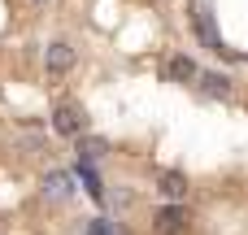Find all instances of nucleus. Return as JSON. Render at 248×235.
<instances>
[{
	"mask_svg": "<svg viewBox=\"0 0 248 235\" xmlns=\"http://www.w3.org/2000/svg\"><path fill=\"white\" fill-rule=\"evenodd\" d=\"M52 131H57V135H70V140H78V135L87 131V109H83V105H74V100L57 105V109H52Z\"/></svg>",
	"mask_w": 248,
	"mask_h": 235,
	"instance_id": "nucleus-1",
	"label": "nucleus"
},
{
	"mask_svg": "<svg viewBox=\"0 0 248 235\" xmlns=\"http://www.w3.org/2000/svg\"><path fill=\"white\" fill-rule=\"evenodd\" d=\"M44 70H48V74H70V70H74V44L52 39V44L44 48Z\"/></svg>",
	"mask_w": 248,
	"mask_h": 235,
	"instance_id": "nucleus-2",
	"label": "nucleus"
},
{
	"mask_svg": "<svg viewBox=\"0 0 248 235\" xmlns=\"http://www.w3.org/2000/svg\"><path fill=\"white\" fill-rule=\"evenodd\" d=\"M166 74H170L174 83H196V78H201V70H196V61H192L187 52H179V57H170V65H166Z\"/></svg>",
	"mask_w": 248,
	"mask_h": 235,
	"instance_id": "nucleus-3",
	"label": "nucleus"
},
{
	"mask_svg": "<svg viewBox=\"0 0 248 235\" xmlns=\"http://www.w3.org/2000/svg\"><path fill=\"white\" fill-rule=\"evenodd\" d=\"M157 231H161V235H183V231H187V214H183L179 205L161 209V214H157Z\"/></svg>",
	"mask_w": 248,
	"mask_h": 235,
	"instance_id": "nucleus-4",
	"label": "nucleus"
},
{
	"mask_svg": "<svg viewBox=\"0 0 248 235\" xmlns=\"http://www.w3.org/2000/svg\"><path fill=\"white\" fill-rule=\"evenodd\" d=\"M105 153H109V144H105V140H96V135H78V161L96 166Z\"/></svg>",
	"mask_w": 248,
	"mask_h": 235,
	"instance_id": "nucleus-5",
	"label": "nucleus"
},
{
	"mask_svg": "<svg viewBox=\"0 0 248 235\" xmlns=\"http://www.w3.org/2000/svg\"><path fill=\"white\" fill-rule=\"evenodd\" d=\"M157 192H161L166 201H183V196H187V179H183L179 170H166V174H161V188H157Z\"/></svg>",
	"mask_w": 248,
	"mask_h": 235,
	"instance_id": "nucleus-6",
	"label": "nucleus"
},
{
	"mask_svg": "<svg viewBox=\"0 0 248 235\" xmlns=\"http://www.w3.org/2000/svg\"><path fill=\"white\" fill-rule=\"evenodd\" d=\"M74 192V183H70V174H61V170H52L48 179H44V196H52V201H65Z\"/></svg>",
	"mask_w": 248,
	"mask_h": 235,
	"instance_id": "nucleus-7",
	"label": "nucleus"
},
{
	"mask_svg": "<svg viewBox=\"0 0 248 235\" xmlns=\"http://www.w3.org/2000/svg\"><path fill=\"white\" fill-rule=\"evenodd\" d=\"M201 83H205V96H231V78L227 74H201Z\"/></svg>",
	"mask_w": 248,
	"mask_h": 235,
	"instance_id": "nucleus-8",
	"label": "nucleus"
},
{
	"mask_svg": "<svg viewBox=\"0 0 248 235\" xmlns=\"http://www.w3.org/2000/svg\"><path fill=\"white\" fill-rule=\"evenodd\" d=\"M92 235H113V231H109V222H92Z\"/></svg>",
	"mask_w": 248,
	"mask_h": 235,
	"instance_id": "nucleus-9",
	"label": "nucleus"
},
{
	"mask_svg": "<svg viewBox=\"0 0 248 235\" xmlns=\"http://www.w3.org/2000/svg\"><path fill=\"white\" fill-rule=\"evenodd\" d=\"M35 4H44V0H35Z\"/></svg>",
	"mask_w": 248,
	"mask_h": 235,
	"instance_id": "nucleus-10",
	"label": "nucleus"
}]
</instances>
